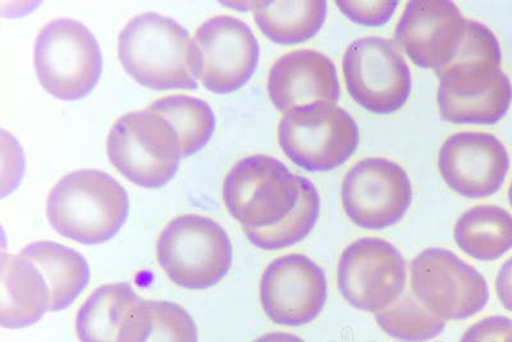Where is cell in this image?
I'll list each match as a JSON object with an SVG mask.
<instances>
[{"label": "cell", "mask_w": 512, "mask_h": 342, "mask_svg": "<svg viewBox=\"0 0 512 342\" xmlns=\"http://www.w3.org/2000/svg\"><path fill=\"white\" fill-rule=\"evenodd\" d=\"M496 35L478 21L466 20L463 44L448 65L436 71L437 102L443 121L457 125H495L512 103V85L501 70Z\"/></svg>", "instance_id": "1"}, {"label": "cell", "mask_w": 512, "mask_h": 342, "mask_svg": "<svg viewBox=\"0 0 512 342\" xmlns=\"http://www.w3.org/2000/svg\"><path fill=\"white\" fill-rule=\"evenodd\" d=\"M128 75L153 90L198 89V49L173 18L148 12L132 18L118 39Z\"/></svg>", "instance_id": "2"}, {"label": "cell", "mask_w": 512, "mask_h": 342, "mask_svg": "<svg viewBox=\"0 0 512 342\" xmlns=\"http://www.w3.org/2000/svg\"><path fill=\"white\" fill-rule=\"evenodd\" d=\"M130 200L111 175L98 170L68 173L50 191L47 214L59 235L76 243L99 245L125 225Z\"/></svg>", "instance_id": "3"}, {"label": "cell", "mask_w": 512, "mask_h": 342, "mask_svg": "<svg viewBox=\"0 0 512 342\" xmlns=\"http://www.w3.org/2000/svg\"><path fill=\"white\" fill-rule=\"evenodd\" d=\"M107 153L122 176L144 189L163 188L175 179L182 159L175 127L149 109L127 113L114 123Z\"/></svg>", "instance_id": "4"}, {"label": "cell", "mask_w": 512, "mask_h": 342, "mask_svg": "<svg viewBox=\"0 0 512 342\" xmlns=\"http://www.w3.org/2000/svg\"><path fill=\"white\" fill-rule=\"evenodd\" d=\"M232 243L212 218L185 214L160 232L157 258L169 280L187 290L216 286L232 266Z\"/></svg>", "instance_id": "5"}, {"label": "cell", "mask_w": 512, "mask_h": 342, "mask_svg": "<svg viewBox=\"0 0 512 342\" xmlns=\"http://www.w3.org/2000/svg\"><path fill=\"white\" fill-rule=\"evenodd\" d=\"M301 179L269 155L241 159L223 182L228 212L244 230H263L285 221L301 196Z\"/></svg>", "instance_id": "6"}, {"label": "cell", "mask_w": 512, "mask_h": 342, "mask_svg": "<svg viewBox=\"0 0 512 342\" xmlns=\"http://www.w3.org/2000/svg\"><path fill=\"white\" fill-rule=\"evenodd\" d=\"M34 65L39 82L52 97L79 100L95 89L103 57L95 36L81 22L58 18L36 39Z\"/></svg>", "instance_id": "7"}, {"label": "cell", "mask_w": 512, "mask_h": 342, "mask_svg": "<svg viewBox=\"0 0 512 342\" xmlns=\"http://www.w3.org/2000/svg\"><path fill=\"white\" fill-rule=\"evenodd\" d=\"M278 143L292 162L309 172L341 167L360 143L358 123L337 104L318 102L283 116Z\"/></svg>", "instance_id": "8"}, {"label": "cell", "mask_w": 512, "mask_h": 342, "mask_svg": "<svg viewBox=\"0 0 512 342\" xmlns=\"http://www.w3.org/2000/svg\"><path fill=\"white\" fill-rule=\"evenodd\" d=\"M411 293L445 321H463L482 312L489 300L486 278L450 250L429 248L410 266Z\"/></svg>", "instance_id": "9"}, {"label": "cell", "mask_w": 512, "mask_h": 342, "mask_svg": "<svg viewBox=\"0 0 512 342\" xmlns=\"http://www.w3.org/2000/svg\"><path fill=\"white\" fill-rule=\"evenodd\" d=\"M342 71L351 98L369 112L392 114L409 100L413 79L395 41L378 36L352 41Z\"/></svg>", "instance_id": "10"}, {"label": "cell", "mask_w": 512, "mask_h": 342, "mask_svg": "<svg viewBox=\"0 0 512 342\" xmlns=\"http://www.w3.org/2000/svg\"><path fill=\"white\" fill-rule=\"evenodd\" d=\"M408 269L400 250L379 237H363L347 246L337 266L342 298L352 308L377 314L405 294Z\"/></svg>", "instance_id": "11"}, {"label": "cell", "mask_w": 512, "mask_h": 342, "mask_svg": "<svg viewBox=\"0 0 512 342\" xmlns=\"http://www.w3.org/2000/svg\"><path fill=\"white\" fill-rule=\"evenodd\" d=\"M341 199L352 223L379 231L404 218L413 202V186L399 164L386 158H367L346 173Z\"/></svg>", "instance_id": "12"}, {"label": "cell", "mask_w": 512, "mask_h": 342, "mask_svg": "<svg viewBox=\"0 0 512 342\" xmlns=\"http://www.w3.org/2000/svg\"><path fill=\"white\" fill-rule=\"evenodd\" d=\"M199 80L214 94H230L248 84L259 63L260 48L248 24L216 16L196 31Z\"/></svg>", "instance_id": "13"}, {"label": "cell", "mask_w": 512, "mask_h": 342, "mask_svg": "<svg viewBox=\"0 0 512 342\" xmlns=\"http://www.w3.org/2000/svg\"><path fill=\"white\" fill-rule=\"evenodd\" d=\"M327 298L326 273L303 254L274 259L260 280V303L276 325H308L322 313Z\"/></svg>", "instance_id": "14"}, {"label": "cell", "mask_w": 512, "mask_h": 342, "mask_svg": "<svg viewBox=\"0 0 512 342\" xmlns=\"http://www.w3.org/2000/svg\"><path fill=\"white\" fill-rule=\"evenodd\" d=\"M438 168L448 188L468 199L500 191L510 168L505 145L487 132H457L443 143Z\"/></svg>", "instance_id": "15"}, {"label": "cell", "mask_w": 512, "mask_h": 342, "mask_svg": "<svg viewBox=\"0 0 512 342\" xmlns=\"http://www.w3.org/2000/svg\"><path fill=\"white\" fill-rule=\"evenodd\" d=\"M466 18L450 0H413L396 27L395 40L420 68L441 70L463 44Z\"/></svg>", "instance_id": "16"}, {"label": "cell", "mask_w": 512, "mask_h": 342, "mask_svg": "<svg viewBox=\"0 0 512 342\" xmlns=\"http://www.w3.org/2000/svg\"><path fill=\"white\" fill-rule=\"evenodd\" d=\"M268 94L285 114L318 102L337 104L341 89L335 63L317 50L287 53L269 72Z\"/></svg>", "instance_id": "17"}, {"label": "cell", "mask_w": 512, "mask_h": 342, "mask_svg": "<svg viewBox=\"0 0 512 342\" xmlns=\"http://www.w3.org/2000/svg\"><path fill=\"white\" fill-rule=\"evenodd\" d=\"M50 289L47 278L25 255L2 257V300L0 323L3 327L17 330L38 323L50 313Z\"/></svg>", "instance_id": "18"}, {"label": "cell", "mask_w": 512, "mask_h": 342, "mask_svg": "<svg viewBox=\"0 0 512 342\" xmlns=\"http://www.w3.org/2000/svg\"><path fill=\"white\" fill-rule=\"evenodd\" d=\"M22 255L38 264L47 278L50 313L62 312L79 298L90 281V267L85 257L76 250L52 241H38L25 246Z\"/></svg>", "instance_id": "19"}, {"label": "cell", "mask_w": 512, "mask_h": 342, "mask_svg": "<svg viewBox=\"0 0 512 342\" xmlns=\"http://www.w3.org/2000/svg\"><path fill=\"white\" fill-rule=\"evenodd\" d=\"M120 342H198V328L181 305L139 298L127 310Z\"/></svg>", "instance_id": "20"}, {"label": "cell", "mask_w": 512, "mask_h": 342, "mask_svg": "<svg viewBox=\"0 0 512 342\" xmlns=\"http://www.w3.org/2000/svg\"><path fill=\"white\" fill-rule=\"evenodd\" d=\"M250 4L256 25L269 40L280 45L300 44L314 38L327 18L328 4L324 0H263Z\"/></svg>", "instance_id": "21"}, {"label": "cell", "mask_w": 512, "mask_h": 342, "mask_svg": "<svg viewBox=\"0 0 512 342\" xmlns=\"http://www.w3.org/2000/svg\"><path fill=\"white\" fill-rule=\"evenodd\" d=\"M457 246L480 262H493L512 249V216L497 205H477L457 220Z\"/></svg>", "instance_id": "22"}, {"label": "cell", "mask_w": 512, "mask_h": 342, "mask_svg": "<svg viewBox=\"0 0 512 342\" xmlns=\"http://www.w3.org/2000/svg\"><path fill=\"white\" fill-rule=\"evenodd\" d=\"M139 298L127 282L98 287L77 313V337L81 342H120L127 310Z\"/></svg>", "instance_id": "23"}, {"label": "cell", "mask_w": 512, "mask_h": 342, "mask_svg": "<svg viewBox=\"0 0 512 342\" xmlns=\"http://www.w3.org/2000/svg\"><path fill=\"white\" fill-rule=\"evenodd\" d=\"M148 109L175 127L180 136L182 158H189L205 148L216 130L213 109L204 100L189 95H169L155 100Z\"/></svg>", "instance_id": "24"}, {"label": "cell", "mask_w": 512, "mask_h": 342, "mask_svg": "<svg viewBox=\"0 0 512 342\" xmlns=\"http://www.w3.org/2000/svg\"><path fill=\"white\" fill-rule=\"evenodd\" d=\"M320 196L312 181L301 179V196L294 212L277 226L263 230H244L251 244L262 250H281L300 243L317 225Z\"/></svg>", "instance_id": "25"}, {"label": "cell", "mask_w": 512, "mask_h": 342, "mask_svg": "<svg viewBox=\"0 0 512 342\" xmlns=\"http://www.w3.org/2000/svg\"><path fill=\"white\" fill-rule=\"evenodd\" d=\"M377 325L392 339L427 342L445 331L447 322L424 308L413 293L405 291L390 308L376 314Z\"/></svg>", "instance_id": "26"}, {"label": "cell", "mask_w": 512, "mask_h": 342, "mask_svg": "<svg viewBox=\"0 0 512 342\" xmlns=\"http://www.w3.org/2000/svg\"><path fill=\"white\" fill-rule=\"evenodd\" d=\"M338 9L355 24L379 27L386 25L391 20L393 13L399 7V2H346L338 0L336 2Z\"/></svg>", "instance_id": "27"}, {"label": "cell", "mask_w": 512, "mask_h": 342, "mask_svg": "<svg viewBox=\"0 0 512 342\" xmlns=\"http://www.w3.org/2000/svg\"><path fill=\"white\" fill-rule=\"evenodd\" d=\"M512 319L491 316L480 319L464 332L460 342H511Z\"/></svg>", "instance_id": "28"}, {"label": "cell", "mask_w": 512, "mask_h": 342, "mask_svg": "<svg viewBox=\"0 0 512 342\" xmlns=\"http://www.w3.org/2000/svg\"><path fill=\"white\" fill-rule=\"evenodd\" d=\"M498 299L512 313V257L504 263L496 278Z\"/></svg>", "instance_id": "29"}, {"label": "cell", "mask_w": 512, "mask_h": 342, "mask_svg": "<svg viewBox=\"0 0 512 342\" xmlns=\"http://www.w3.org/2000/svg\"><path fill=\"white\" fill-rule=\"evenodd\" d=\"M253 342H305L301 337L287 334V332H269Z\"/></svg>", "instance_id": "30"}, {"label": "cell", "mask_w": 512, "mask_h": 342, "mask_svg": "<svg viewBox=\"0 0 512 342\" xmlns=\"http://www.w3.org/2000/svg\"><path fill=\"white\" fill-rule=\"evenodd\" d=\"M509 200H510V204L512 207V181H511V185H510V189H509Z\"/></svg>", "instance_id": "31"}, {"label": "cell", "mask_w": 512, "mask_h": 342, "mask_svg": "<svg viewBox=\"0 0 512 342\" xmlns=\"http://www.w3.org/2000/svg\"><path fill=\"white\" fill-rule=\"evenodd\" d=\"M512 342V341H511Z\"/></svg>", "instance_id": "32"}]
</instances>
